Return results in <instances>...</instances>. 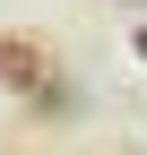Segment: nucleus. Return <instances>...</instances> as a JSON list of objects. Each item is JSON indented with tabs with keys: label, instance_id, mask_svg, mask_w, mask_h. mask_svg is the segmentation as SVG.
Returning a JSON list of instances; mask_svg holds the SVG:
<instances>
[{
	"label": "nucleus",
	"instance_id": "obj_1",
	"mask_svg": "<svg viewBox=\"0 0 147 155\" xmlns=\"http://www.w3.org/2000/svg\"><path fill=\"white\" fill-rule=\"evenodd\" d=\"M0 86H9V95H26V104H35V95L52 86V52L35 43V35H0Z\"/></svg>",
	"mask_w": 147,
	"mask_h": 155
},
{
	"label": "nucleus",
	"instance_id": "obj_3",
	"mask_svg": "<svg viewBox=\"0 0 147 155\" xmlns=\"http://www.w3.org/2000/svg\"><path fill=\"white\" fill-rule=\"evenodd\" d=\"M121 9H147V0H121Z\"/></svg>",
	"mask_w": 147,
	"mask_h": 155
},
{
	"label": "nucleus",
	"instance_id": "obj_2",
	"mask_svg": "<svg viewBox=\"0 0 147 155\" xmlns=\"http://www.w3.org/2000/svg\"><path fill=\"white\" fill-rule=\"evenodd\" d=\"M130 52H138V61H147V26H138V35H130Z\"/></svg>",
	"mask_w": 147,
	"mask_h": 155
}]
</instances>
